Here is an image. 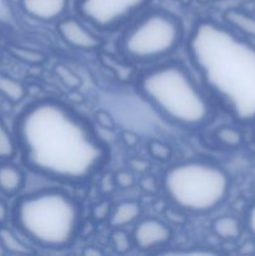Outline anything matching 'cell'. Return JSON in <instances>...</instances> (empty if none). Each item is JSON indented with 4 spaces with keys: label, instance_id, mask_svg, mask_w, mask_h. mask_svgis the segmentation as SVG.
<instances>
[{
    "label": "cell",
    "instance_id": "16",
    "mask_svg": "<svg viewBox=\"0 0 255 256\" xmlns=\"http://www.w3.org/2000/svg\"><path fill=\"white\" fill-rule=\"evenodd\" d=\"M5 50H6V52L12 59L18 60V62H22V64L32 65V66H40V65L45 64L48 60L45 52L32 49V48L22 46V45L10 44L5 48Z\"/></svg>",
    "mask_w": 255,
    "mask_h": 256
},
{
    "label": "cell",
    "instance_id": "35",
    "mask_svg": "<svg viewBox=\"0 0 255 256\" xmlns=\"http://www.w3.org/2000/svg\"><path fill=\"white\" fill-rule=\"evenodd\" d=\"M2 44H0V58H2Z\"/></svg>",
    "mask_w": 255,
    "mask_h": 256
},
{
    "label": "cell",
    "instance_id": "19",
    "mask_svg": "<svg viewBox=\"0 0 255 256\" xmlns=\"http://www.w3.org/2000/svg\"><path fill=\"white\" fill-rule=\"evenodd\" d=\"M215 140L220 145L225 148H239L244 142V135L238 128L230 126V125H224L216 129L214 134Z\"/></svg>",
    "mask_w": 255,
    "mask_h": 256
},
{
    "label": "cell",
    "instance_id": "21",
    "mask_svg": "<svg viewBox=\"0 0 255 256\" xmlns=\"http://www.w3.org/2000/svg\"><path fill=\"white\" fill-rule=\"evenodd\" d=\"M110 244L118 254H128L134 248L132 236L124 229H114L110 236Z\"/></svg>",
    "mask_w": 255,
    "mask_h": 256
},
{
    "label": "cell",
    "instance_id": "10",
    "mask_svg": "<svg viewBox=\"0 0 255 256\" xmlns=\"http://www.w3.org/2000/svg\"><path fill=\"white\" fill-rule=\"evenodd\" d=\"M25 185V174L10 162H0V192L8 198L16 196Z\"/></svg>",
    "mask_w": 255,
    "mask_h": 256
},
{
    "label": "cell",
    "instance_id": "8",
    "mask_svg": "<svg viewBox=\"0 0 255 256\" xmlns=\"http://www.w3.org/2000/svg\"><path fill=\"white\" fill-rule=\"evenodd\" d=\"M132 236L135 248L142 252H150L169 244L172 239V230L166 222L148 218L136 222Z\"/></svg>",
    "mask_w": 255,
    "mask_h": 256
},
{
    "label": "cell",
    "instance_id": "24",
    "mask_svg": "<svg viewBox=\"0 0 255 256\" xmlns=\"http://www.w3.org/2000/svg\"><path fill=\"white\" fill-rule=\"evenodd\" d=\"M115 182H116L118 189L128 190L132 189L135 184H136V178H135V172H129V170H120V172H115Z\"/></svg>",
    "mask_w": 255,
    "mask_h": 256
},
{
    "label": "cell",
    "instance_id": "4",
    "mask_svg": "<svg viewBox=\"0 0 255 256\" xmlns=\"http://www.w3.org/2000/svg\"><path fill=\"white\" fill-rule=\"evenodd\" d=\"M230 176L212 162L192 160L170 166L162 178V188L174 206L188 214L214 212L226 200Z\"/></svg>",
    "mask_w": 255,
    "mask_h": 256
},
{
    "label": "cell",
    "instance_id": "14",
    "mask_svg": "<svg viewBox=\"0 0 255 256\" xmlns=\"http://www.w3.org/2000/svg\"><path fill=\"white\" fill-rule=\"evenodd\" d=\"M0 95L10 104H20L26 98V86L20 80L0 72Z\"/></svg>",
    "mask_w": 255,
    "mask_h": 256
},
{
    "label": "cell",
    "instance_id": "32",
    "mask_svg": "<svg viewBox=\"0 0 255 256\" xmlns=\"http://www.w3.org/2000/svg\"><path fill=\"white\" fill-rule=\"evenodd\" d=\"M85 255H94V256H98V255H102V252L100 249H98V248H94V246H90L88 248V249H85L84 252Z\"/></svg>",
    "mask_w": 255,
    "mask_h": 256
},
{
    "label": "cell",
    "instance_id": "27",
    "mask_svg": "<svg viewBox=\"0 0 255 256\" xmlns=\"http://www.w3.org/2000/svg\"><path fill=\"white\" fill-rule=\"evenodd\" d=\"M99 189L102 195H110L118 189L116 182H115V175L112 172H106L102 175L99 182Z\"/></svg>",
    "mask_w": 255,
    "mask_h": 256
},
{
    "label": "cell",
    "instance_id": "30",
    "mask_svg": "<svg viewBox=\"0 0 255 256\" xmlns=\"http://www.w3.org/2000/svg\"><path fill=\"white\" fill-rule=\"evenodd\" d=\"M245 226L248 232L255 239V202L248 209L246 218H245Z\"/></svg>",
    "mask_w": 255,
    "mask_h": 256
},
{
    "label": "cell",
    "instance_id": "18",
    "mask_svg": "<svg viewBox=\"0 0 255 256\" xmlns=\"http://www.w3.org/2000/svg\"><path fill=\"white\" fill-rule=\"evenodd\" d=\"M19 152L16 135L12 132L5 122L0 119V162H12Z\"/></svg>",
    "mask_w": 255,
    "mask_h": 256
},
{
    "label": "cell",
    "instance_id": "29",
    "mask_svg": "<svg viewBox=\"0 0 255 256\" xmlns=\"http://www.w3.org/2000/svg\"><path fill=\"white\" fill-rule=\"evenodd\" d=\"M129 165L132 172L139 175L146 174L150 166L149 162L145 159H142V158H134V159L129 160Z\"/></svg>",
    "mask_w": 255,
    "mask_h": 256
},
{
    "label": "cell",
    "instance_id": "7",
    "mask_svg": "<svg viewBox=\"0 0 255 256\" xmlns=\"http://www.w3.org/2000/svg\"><path fill=\"white\" fill-rule=\"evenodd\" d=\"M56 32L65 44L80 52H99L104 46V40L82 18L64 16L56 22Z\"/></svg>",
    "mask_w": 255,
    "mask_h": 256
},
{
    "label": "cell",
    "instance_id": "17",
    "mask_svg": "<svg viewBox=\"0 0 255 256\" xmlns=\"http://www.w3.org/2000/svg\"><path fill=\"white\" fill-rule=\"evenodd\" d=\"M100 59H102V64L106 65L108 69L112 70L114 72L115 76L122 82H129L136 76V72L135 68L132 64H129V60L124 62V60L119 59L115 55L105 54V52H100Z\"/></svg>",
    "mask_w": 255,
    "mask_h": 256
},
{
    "label": "cell",
    "instance_id": "15",
    "mask_svg": "<svg viewBox=\"0 0 255 256\" xmlns=\"http://www.w3.org/2000/svg\"><path fill=\"white\" fill-rule=\"evenodd\" d=\"M0 244L2 245L6 254L28 255L35 252V250L28 242H25L14 230L9 229L6 225L0 226Z\"/></svg>",
    "mask_w": 255,
    "mask_h": 256
},
{
    "label": "cell",
    "instance_id": "2",
    "mask_svg": "<svg viewBox=\"0 0 255 256\" xmlns=\"http://www.w3.org/2000/svg\"><path fill=\"white\" fill-rule=\"evenodd\" d=\"M144 99L172 124L199 129L212 115V105L204 88L179 62H158L138 78Z\"/></svg>",
    "mask_w": 255,
    "mask_h": 256
},
{
    "label": "cell",
    "instance_id": "20",
    "mask_svg": "<svg viewBox=\"0 0 255 256\" xmlns=\"http://www.w3.org/2000/svg\"><path fill=\"white\" fill-rule=\"evenodd\" d=\"M54 74L56 79L69 90H78L82 84V80L78 72H75L69 65L59 62L54 66Z\"/></svg>",
    "mask_w": 255,
    "mask_h": 256
},
{
    "label": "cell",
    "instance_id": "11",
    "mask_svg": "<svg viewBox=\"0 0 255 256\" xmlns=\"http://www.w3.org/2000/svg\"><path fill=\"white\" fill-rule=\"evenodd\" d=\"M142 205L135 200H125L112 208L109 218V225L112 229H125L139 222L142 216Z\"/></svg>",
    "mask_w": 255,
    "mask_h": 256
},
{
    "label": "cell",
    "instance_id": "6",
    "mask_svg": "<svg viewBox=\"0 0 255 256\" xmlns=\"http://www.w3.org/2000/svg\"><path fill=\"white\" fill-rule=\"evenodd\" d=\"M149 0H78L79 16L100 32H112L139 14Z\"/></svg>",
    "mask_w": 255,
    "mask_h": 256
},
{
    "label": "cell",
    "instance_id": "31",
    "mask_svg": "<svg viewBox=\"0 0 255 256\" xmlns=\"http://www.w3.org/2000/svg\"><path fill=\"white\" fill-rule=\"evenodd\" d=\"M8 220H9V208L4 202L0 200V226L6 225Z\"/></svg>",
    "mask_w": 255,
    "mask_h": 256
},
{
    "label": "cell",
    "instance_id": "12",
    "mask_svg": "<svg viewBox=\"0 0 255 256\" xmlns=\"http://www.w3.org/2000/svg\"><path fill=\"white\" fill-rule=\"evenodd\" d=\"M224 22L240 35L255 40V16L240 9H229L224 12Z\"/></svg>",
    "mask_w": 255,
    "mask_h": 256
},
{
    "label": "cell",
    "instance_id": "3",
    "mask_svg": "<svg viewBox=\"0 0 255 256\" xmlns=\"http://www.w3.org/2000/svg\"><path fill=\"white\" fill-rule=\"evenodd\" d=\"M12 224L32 244L42 249L69 248L82 225V209L64 190H42L20 196L12 209Z\"/></svg>",
    "mask_w": 255,
    "mask_h": 256
},
{
    "label": "cell",
    "instance_id": "23",
    "mask_svg": "<svg viewBox=\"0 0 255 256\" xmlns=\"http://www.w3.org/2000/svg\"><path fill=\"white\" fill-rule=\"evenodd\" d=\"M112 208H114V205L112 204V202H110V200H108V199L102 200V202H96V204L92 206V218L96 222H108L110 218V215H112Z\"/></svg>",
    "mask_w": 255,
    "mask_h": 256
},
{
    "label": "cell",
    "instance_id": "34",
    "mask_svg": "<svg viewBox=\"0 0 255 256\" xmlns=\"http://www.w3.org/2000/svg\"><path fill=\"white\" fill-rule=\"evenodd\" d=\"M198 2H202V4H212V2H220V0H198Z\"/></svg>",
    "mask_w": 255,
    "mask_h": 256
},
{
    "label": "cell",
    "instance_id": "33",
    "mask_svg": "<svg viewBox=\"0 0 255 256\" xmlns=\"http://www.w3.org/2000/svg\"><path fill=\"white\" fill-rule=\"evenodd\" d=\"M176 2H179L180 5H184V6H188V5L192 4V0H175Z\"/></svg>",
    "mask_w": 255,
    "mask_h": 256
},
{
    "label": "cell",
    "instance_id": "22",
    "mask_svg": "<svg viewBox=\"0 0 255 256\" xmlns=\"http://www.w3.org/2000/svg\"><path fill=\"white\" fill-rule=\"evenodd\" d=\"M146 150L150 158L159 162H168L172 158V146L162 140H150L146 145Z\"/></svg>",
    "mask_w": 255,
    "mask_h": 256
},
{
    "label": "cell",
    "instance_id": "1",
    "mask_svg": "<svg viewBox=\"0 0 255 256\" xmlns=\"http://www.w3.org/2000/svg\"><path fill=\"white\" fill-rule=\"evenodd\" d=\"M15 135L24 164L58 182H86L109 158L92 125L56 100L29 105L18 118Z\"/></svg>",
    "mask_w": 255,
    "mask_h": 256
},
{
    "label": "cell",
    "instance_id": "26",
    "mask_svg": "<svg viewBox=\"0 0 255 256\" xmlns=\"http://www.w3.org/2000/svg\"><path fill=\"white\" fill-rule=\"evenodd\" d=\"M139 185L140 189L148 195H155L158 192V190H159V182H158V180L152 175L149 174L142 175V179L139 180Z\"/></svg>",
    "mask_w": 255,
    "mask_h": 256
},
{
    "label": "cell",
    "instance_id": "28",
    "mask_svg": "<svg viewBox=\"0 0 255 256\" xmlns=\"http://www.w3.org/2000/svg\"><path fill=\"white\" fill-rule=\"evenodd\" d=\"M120 138H122V144L126 148H129V149H135L140 142L139 135H138L136 132H132V130H124V132L120 134Z\"/></svg>",
    "mask_w": 255,
    "mask_h": 256
},
{
    "label": "cell",
    "instance_id": "5",
    "mask_svg": "<svg viewBox=\"0 0 255 256\" xmlns=\"http://www.w3.org/2000/svg\"><path fill=\"white\" fill-rule=\"evenodd\" d=\"M184 40V28L175 15L150 10L128 28L119 40L126 60L138 64H156L174 54Z\"/></svg>",
    "mask_w": 255,
    "mask_h": 256
},
{
    "label": "cell",
    "instance_id": "13",
    "mask_svg": "<svg viewBox=\"0 0 255 256\" xmlns=\"http://www.w3.org/2000/svg\"><path fill=\"white\" fill-rule=\"evenodd\" d=\"M212 234L224 242H235L242 234V224L236 216L222 215L216 218L212 224Z\"/></svg>",
    "mask_w": 255,
    "mask_h": 256
},
{
    "label": "cell",
    "instance_id": "9",
    "mask_svg": "<svg viewBox=\"0 0 255 256\" xmlns=\"http://www.w3.org/2000/svg\"><path fill=\"white\" fill-rule=\"evenodd\" d=\"M70 0H19L25 15L40 22H58L66 15Z\"/></svg>",
    "mask_w": 255,
    "mask_h": 256
},
{
    "label": "cell",
    "instance_id": "25",
    "mask_svg": "<svg viewBox=\"0 0 255 256\" xmlns=\"http://www.w3.org/2000/svg\"><path fill=\"white\" fill-rule=\"evenodd\" d=\"M94 118L95 120H96V124L99 125L100 128H102V129L112 132V130H115V128H116L114 118H112V114L108 112L106 110H98V112H95Z\"/></svg>",
    "mask_w": 255,
    "mask_h": 256
}]
</instances>
